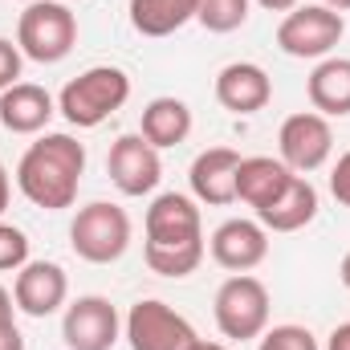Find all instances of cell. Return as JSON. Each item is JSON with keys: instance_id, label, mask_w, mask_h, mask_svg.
I'll list each match as a JSON object with an SVG mask.
<instances>
[{"instance_id": "1f68e13d", "label": "cell", "mask_w": 350, "mask_h": 350, "mask_svg": "<svg viewBox=\"0 0 350 350\" xmlns=\"http://www.w3.org/2000/svg\"><path fill=\"white\" fill-rule=\"evenodd\" d=\"M187 350H228V347H220V342H204V338H196V342H191Z\"/></svg>"}, {"instance_id": "d590c367", "label": "cell", "mask_w": 350, "mask_h": 350, "mask_svg": "<svg viewBox=\"0 0 350 350\" xmlns=\"http://www.w3.org/2000/svg\"><path fill=\"white\" fill-rule=\"evenodd\" d=\"M66 4H70V0H66Z\"/></svg>"}, {"instance_id": "ba28073f", "label": "cell", "mask_w": 350, "mask_h": 350, "mask_svg": "<svg viewBox=\"0 0 350 350\" xmlns=\"http://www.w3.org/2000/svg\"><path fill=\"white\" fill-rule=\"evenodd\" d=\"M200 334L183 314H175L167 301L143 297L126 314V342L131 350H187Z\"/></svg>"}, {"instance_id": "7402d4cb", "label": "cell", "mask_w": 350, "mask_h": 350, "mask_svg": "<svg viewBox=\"0 0 350 350\" xmlns=\"http://www.w3.org/2000/svg\"><path fill=\"white\" fill-rule=\"evenodd\" d=\"M249 4H253V0H200L196 21H200L208 33H237V29L249 21Z\"/></svg>"}, {"instance_id": "52a82bcc", "label": "cell", "mask_w": 350, "mask_h": 350, "mask_svg": "<svg viewBox=\"0 0 350 350\" xmlns=\"http://www.w3.org/2000/svg\"><path fill=\"white\" fill-rule=\"evenodd\" d=\"M347 21L342 12L326 4H297L293 12L281 16L277 25V45L289 57H330V49L342 41Z\"/></svg>"}, {"instance_id": "4316f807", "label": "cell", "mask_w": 350, "mask_h": 350, "mask_svg": "<svg viewBox=\"0 0 350 350\" xmlns=\"http://www.w3.org/2000/svg\"><path fill=\"white\" fill-rule=\"evenodd\" d=\"M0 350H25V338H21V330H16V318L0 322Z\"/></svg>"}, {"instance_id": "5bb4252c", "label": "cell", "mask_w": 350, "mask_h": 350, "mask_svg": "<svg viewBox=\"0 0 350 350\" xmlns=\"http://www.w3.org/2000/svg\"><path fill=\"white\" fill-rule=\"evenodd\" d=\"M241 151L232 147H208L191 159V172H187V183H191V196L200 204H212V208H224L237 200V167H241Z\"/></svg>"}, {"instance_id": "9c48e42d", "label": "cell", "mask_w": 350, "mask_h": 350, "mask_svg": "<svg viewBox=\"0 0 350 350\" xmlns=\"http://www.w3.org/2000/svg\"><path fill=\"white\" fill-rule=\"evenodd\" d=\"M277 147H281V163L293 175H310L318 172L330 151H334V131L330 122L318 114V110H301V114H289L277 131Z\"/></svg>"}, {"instance_id": "d6986e66", "label": "cell", "mask_w": 350, "mask_h": 350, "mask_svg": "<svg viewBox=\"0 0 350 350\" xmlns=\"http://www.w3.org/2000/svg\"><path fill=\"white\" fill-rule=\"evenodd\" d=\"M289 179H293V172H289L281 159H273V155H249V159H241V167H237V200L257 212V208H265Z\"/></svg>"}, {"instance_id": "30bf717a", "label": "cell", "mask_w": 350, "mask_h": 350, "mask_svg": "<svg viewBox=\"0 0 350 350\" xmlns=\"http://www.w3.org/2000/svg\"><path fill=\"white\" fill-rule=\"evenodd\" d=\"M118 330H122V318H118V310H114L110 297L86 293V297H78V301L66 306L62 338H66L70 350H114Z\"/></svg>"}, {"instance_id": "f546056e", "label": "cell", "mask_w": 350, "mask_h": 350, "mask_svg": "<svg viewBox=\"0 0 350 350\" xmlns=\"http://www.w3.org/2000/svg\"><path fill=\"white\" fill-rule=\"evenodd\" d=\"M261 8H269V12H293L297 8V0H257Z\"/></svg>"}, {"instance_id": "3957f363", "label": "cell", "mask_w": 350, "mask_h": 350, "mask_svg": "<svg viewBox=\"0 0 350 350\" xmlns=\"http://www.w3.org/2000/svg\"><path fill=\"white\" fill-rule=\"evenodd\" d=\"M131 98V78L118 66H90L86 74H78L74 82H66L57 110L66 114L70 126L78 131H94L102 126L110 114H118Z\"/></svg>"}, {"instance_id": "4fadbf2b", "label": "cell", "mask_w": 350, "mask_h": 350, "mask_svg": "<svg viewBox=\"0 0 350 350\" xmlns=\"http://www.w3.org/2000/svg\"><path fill=\"white\" fill-rule=\"evenodd\" d=\"M208 249H212V261L220 265V269L249 273V269H257L269 257V232H265L257 220H241L237 216V220H224L212 232Z\"/></svg>"}, {"instance_id": "4dcf8cb0", "label": "cell", "mask_w": 350, "mask_h": 350, "mask_svg": "<svg viewBox=\"0 0 350 350\" xmlns=\"http://www.w3.org/2000/svg\"><path fill=\"white\" fill-rule=\"evenodd\" d=\"M8 196H12V183H8L4 163H0V216H4V208H8Z\"/></svg>"}, {"instance_id": "d6a6232c", "label": "cell", "mask_w": 350, "mask_h": 350, "mask_svg": "<svg viewBox=\"0 0 350 350\" xmlns=\"http://www.w3.org/2000/svg\"><path fill=\"white\" fill-rule=\"evenodd\" d=\"M338 277H342V285L350 289V253L342 257V265H338Z\"/></svg>"}, {"instance_id": "d4e9b609", "label": "cell", "mask_w": 350, "mask_h": 350, "mask_svg": "<svg viewBox=\"0 0 350 350\" xmlns=\"http://www.w3.org/2000/svg\"><path fill=\"white\" fill-rule=\"evenodd\" d=\"M21 66H25V53H21V45H12L8 37H0V94L8 86H16V78H21Z\"/></svg>"}, {"instance_id": "cb8c5ba5", "label": "cell", "mask_w": 350, "mask_h": 350, "mask_svg": "<svg viewBox=\"0 0 350 350\" xmlns=\"http://www.w3.org/2000/svg\"><path fill=\"white\" fill-rule=\"evenodd\" d=\"M21 265H29V237L16 224H0V273H16Z\"/></svg>"}, {"instance_id": "8992f818", "label": "cell", "mask_w": 350, "mask_h": 350, "mask_svg": "<svg viewBox=\"0 0 350 350\" xmlns=\"http://www.w3.org/2000/svg\"><path fill=\"white\" fill-rule=\"evenodd\" d=\"M212 314H216V326H220L224 338H232V342L261 338L265 326H269V289H265V281H257L253 273L228 277L216 289Z\"/></svg>"}, {"instance_id": "9a60e30c", "label": "cell", "mask_w": 350, "mask_h": 350, "mask_svg": "<svg viewBox=\"0 0 350 350\" xmlns=\"http://www.w3.org/2000/svg\"><path fill=\"white\" fill-rule=\"evenodd\" d=\"M318 216V187L306 175H293L265 208H257V224L265 232H297Z\"/></svg>"}, {"instance_id": "ffe728a7", "label": "cell", "mask_w": 350, "mask_h": 350, "mask_svg": "<svg viewBox=\"0 0 350 350\" xmlns=\"http://www.w3.org/2000/svg\"><path fill=\"white\" fill-rule=\"evenodd\" d=\"M155 151L179 147L191 135V106L179 98H155L143 106V131H139Z\"/></svg>"}, {"instance_id": "44dd1931", "label": "cell", "mask_w": 350, "mask_h": 350, "mask_svg": "<svg viewBox=\"0 0 350 350\" xmlns=\"http://www.w3.org/2000/svg\"><path fill=\"white\" fill-rule=\"evenodd\" d=\"M200 0H131V25L139 37H172L187 21H196Z\"/></svg>"}, {"instance_id": "277c9868", "label": "cell", "mask_w": 350, "mask_h": 350, "mask_svg": "<svg viewBox=\"0 0 350 350\" xmlns=\"http://www.w3.org/2000/svg\"><path fill=\"white\" fill-rule=\"evenodd\" d=\"M16 45L37 66H57L78 45V21L66 0H33L16 21Z\"/></svg>"}, {"instance_id": "e0dca14e", "label": "cell", "mask_w": 350, "mask_h": 350, "mask_svg": "<svg viewBox=\"0 0 350 350\" xmlns=\"http://www.w3.org/2000/svg\"><path fill=\"white\" fill-rule=\"evenodd\" d=\"M53 94L45 86H33V82H16L0 94V126L12 131V135H37L49 126L53 118Z\"/></svg>"}, {"instance_id": "5b68a950", "label": "cell", "mask_w": 350, "mask_h": 350, "mask_svg": "<svg viewBox=\"0 0 350 350\" xmlns=\"http://www.w3.org/2000/svg\"><path fill=\"white\" fill-rule=\"evenodd\" d=\"M70 245L74 253L90 265H110L131 249V216L118 204L94 200L86 208H78L74 224H70Z\"/></svg>"}, {"instance_id": "f1b7e54d", "label": "cell", "mask_w": 350, "mask_h": 350, "mask_svg": "<svg viewBox=\"0 0 350 350\" xmlns=\"http://www.w3.org/2000/svg\"><path fill=\"white\" fill-rule=\"evenodd\" d=\"M12 310H16V301H12V293L0 285V322H8V318H12Z\"/></svg>"}, {"instance_id": "484cf974", "label": "cell", "mask_w": 350, "mask_h": 350, "mask_svg": "<svg viewBox=\"0 0 350 350\" xmlns=\"http://www.w3.org/2000/svg\"><path fill=\"white\" fill-rule=\"evenodd\" d=\"M330 196L350 208V151L347 155H338V163H334V172H330Z\"/></svg>"}, {"instance_id": "83f0119b", "label": "cell", "mask_w": 350, "mask_h": 350, "mask_svg": "<svg viewBox=\"0 0 350 350\" xmlns=\"http://www.w3.org/2000/svg\"><path fill=\"white\" fill-rule=\"evenodd\" d=\"M326 350H350V322H342V326H334V330H330Z\"/></svg>"}, {"instance_id": "6da1fadb", "label": "cell", "mask_w": 350, "mask_h": 350, "mask_svg": "<svg viewBox=\"0 0 350 350\" xmlns=\"http://www.w3.org/2000/svg\"><path fill=\"white\" fill-rule=\"evenodd\" d=\"M143 261L159 277H187L204 261V220L191 196L163 191L147 208Z\"/></svg>"}, {"instance_id": "2e32d148", "label": "cell", "mask_w": 350, "mask_h": 350, "mask_svg": "<svg viewBox=\"0 0 350 350\" xmlns=\"http://www.w3.org/2000/svg\"><path fill=\"white\" fill-rule=\"evenodd\" d=\"M273 98V82L257 62H232L216 74V102L232 114H257Z\"/></svg>"}, {"instance_id": "603a6c76", "label": "cell", "mask_w": 350, "mask_h": 350, "mask_svg": "<svg viewBox=\"0 0 350 350\" xmlns=\"http://www.w3.org/2000/svg\"><path fill=\"white\" fill-rule=\"evenodd\" d=\"M257 350H318V338L306 326H273L269 334H261Z\"/></svg>"}, {"instance_id": "ac0fdd59", "label": "cell", "mask_w": 350, "mask_h": 350, "mask_svg": "<svg viewBox=\"0 0 350 350\" xmlns=\"http://www.w3.org/2000/svg\"><path fill=\"white\" fill-rule=\"evenodd\" d=\"M310 106L322 118H347L350 114V57H322L306 82Z\"/></svg>"}, {"instance_id": "836d02e7", "label": "cell", "mask_w": 350, "mask_h": 350, "mask_svg": "<svg viewBox=\"0 0 350 350\" xmlns=\"http://www.w3.org/2000/svg\"><path fill=\"white\" fill-rule=\"evenodd\" d=\"M322 4H326V8H334V12H347V8H350V0H322Z\"/></svg>"}, {"instance_id": "7c38bea8", "label": "cell", "mask_w": 350, "mask_h": 350, "mask_svg": "<svg viewBox=\"0 0 350 350\" xmlns=\"http://www.w3.org/2000/svg\"><path fill=\"white\" fill-rule=\"evenodd\" d=\"M70 297V277L57 261H29L16 269L12 281V301L29 318H49L66 306Z\"/></svg>"}, {"instance_id": "e575fe53", "label": "cell", "mask_w": 350, "mask_h": 350, "mask_svg": "<svg viewBox=\"0 0 350 350\" xmlns=\"http://www.w3.org/2000/svg\"><path fill=\"white\" fill-rule=\"evenodd\" d=\"M25 4H33V0H25Z\"/></svg>"}, {"instance_id": "8fae6325", "label": "cell", "mask_w": 350, "mask_h": 350, "mask_svg": "<svg viewBox=\"0 0 350 350\" xmlns=\"http://www.w3.org/2000/svg\"><path fill=\"white\" fill-rule=\"evenodd\" d=\"M106 175L122 196H151L163 179V163L143 135H122L106 155Z\"/></svg>"}, {"instance_id": "7a4b0ae2", "label": "cell", "mask_w": 350, "mask_h": 350, "mask_svg": "<svg viewBox=\"0 0 350 350\" xmlns=\"http://www.w3.org/2000/svg\"><path fill=\"white\" fill-rule=\"evenodd\" d=\"M82 175H86V147L74 135H41L16 163V187L29 204L62 212L74 208Z\"/></svg>"}]
</instances>
